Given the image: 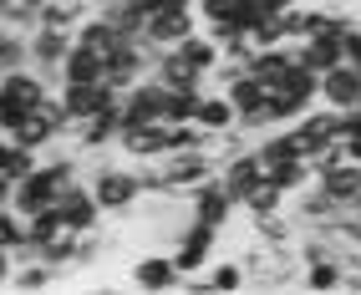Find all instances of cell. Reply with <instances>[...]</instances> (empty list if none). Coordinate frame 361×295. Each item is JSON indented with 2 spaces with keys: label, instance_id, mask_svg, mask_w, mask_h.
<instances>
[{
  "label": "cell",
  "instance_id": "1",
  "mask_svg": "<svg viewBox=\"0 0 361 295\" xmlns=\"http://www.w3.org/2000/svg\"><path fill=\"white\" fill-rule=\"evenodd\" d=\"M239 260H245L250 290H295V285H305V265H300L295 244H270V239L250 234V250Z\"/></svg>",
  "mask_w": 361,
  "mask_h": 295
},
{
  "label": "cell",
  "instance_id": "2",
  "mask_svg": "<svg viewBox=\"0 0 361 295\" xmlns=\"http://www.w3.org/2000/svg\"><path fill=\"white\" fill-rule=\"evenodd\" d=\"M87 183H92V193H97L102 214H133L137 199H142V183H137V174H133V163H107V168H97Z\"/></svg>",
  "mask_w": 361,
  "mask_h": 295
},
{
  "label": "cell",
  "instance_id": "3",
  "mask_svg": "<svg viewBox=\"0 0 361 295\" xmlns=\"http://www.w3.org/2000/svg\"><path fill=\"white\" fill-rule=\"evenodd\" d=\"M158 163H163V174H168V193H173V199H188L204 179L219 174V158L204 153V148H194V153H163Z\"/></svg>",
  "mask_w": 361,
  "mask_h": 295
},
{
  "label": "cell",
  "instance_id": "4",
  "mask_svg": "<svg viewBox=\"0 0 361 295\" xmlns=\"http://www.w3.org/2000/svg\"><path fill=\"white\" fill-rule=\"evenodd\" d=\"M214 255H219V229L204 224V219H188L183 234L173 239V260H178V270H183V275H194V270H209Z\"/></svg>",
  "mask_w": 361,
  "mask_h": 295
},
{
  "label": "cell",
  "instance_id": "5",
  "mask_svg": "<svg viewBox=\"0 0 361 295\" xmlns=\"http://www.w3.org/2000/svg\"><path fill=\"white\" fill-rule=\"evenodd\" d=\"M128 280L137 285V290H153V295H168V290H183V270H178V260H173V250L168 255H137L133 265H128Z\"/></svg>",
  "mask_w": 361,
  "mask_h": 295
},
{
  "label": "cell",
  "instance_id": "6",
  "mask_svg": "<svg viewBox=\"0 0 361 295\" xmlns=\"http://www.w3.org/2000/svg\"><path fill=\"white\" fill-rule=\"evenodd\" d=\"M117 153L133 158V163H148L168 153V122H123L117 133Z\"/></svg>",
  "mask_w": 361,
  "mask_h": 295
},
{
  "label": "cell",
  "instance_id": "7",
  "mask_svg": "<svg viewBox=\"0 0 361 295\" xmlns=\"http://www.w3.org/2000/svg\"><path fill=\"white\" fill-rule=\"evenodd\" d=\"M290 128H295V138H300V153H305V158H316L321 148L341 143V112L321 102V107H310L300 122H290Z\"/></svg>",
  "mask_w": 361,
  "mask_h": 295
},
{
  "label": "cell",
  "instance_id": "8",
  "mask_svg": "<svg viewBox=\"0 0 361 295\" xmlns=\"http://www.w3.org/2000/svg\"><path fill=\"white\" fill-rule=\"evenodd\" d=\"M188 209H194V219H204V224H214V229H229V219H234V193L219 183V174L214 179H204L194 193H188Z\"/></svg>",
  "mask_w": 361,
  "mask_h": 295
},
{
  "label": "cell",
  "instance_id": "9",
  "mask_svg": "<svg viewBox=\"0 0 361 295\" xmlns=\"http://www.w3.org/2000/svg\"><path fill=\"white\" fill-rule=\"evenodd\" d=\"M56 214L66 219V224H77V229L102 224V204H97V193H92V183H87V179L66 183V188L56 193Z\"/></svg>",
  "mask_w": 361,
  "mask_h": 295
},
{
  "label": "cell",
  "instance_id": "10",
  "mask_svg": "<svg viewBox=\"0 0 361 295\" xmlns=\"http://www.w3.org/2000/svg\"><path fill=\"white\" fill-rule=\"evenodd\" d=\"M163 112H168V87L158 77H142L123 97V122H163Z\"/></svg>",
  "mask_w": 361,
  "mask_h": 295
},
{
  "label": "cell",
  "instance_id": "11",
  "mask_svg": "<svg viewBox=\"0 0 361 295\" xmlns=\"http://www.w3.org/2000/svg\"><path fill=\"white\" fill-rule=\"evenodd\" d=\"M290 214H295L300 229H310V224H331V219H341V204H336L321 183H305L300 193H290Z\"/></svg>",
  "mask_w": 361,
  "mask_h": 295
},
{
  "label": "cell",
  "instance_id": "12",
  "mask_svg": "<svg viewBox=\"0 0 361 295\" xmlns=\"http://www.w3.org/2000/svg\"><path fill=\"white\" fill-rule=\"evenodd\" d=\"M199 31V11H153L148 16V26H142V36H148L153 46H178L183 36H194Z\"/></svg>",
  "mask_w": 361,
  "mask_h": 295
},
{
  "label": "cell",
  "instance_id": "13",
  "mask_svg": "<svg viewBox=\"0 0 361 295\" xmlns=\"http://www.w3.org/2000/svg\"><path fill=\"white\" fill-rule=\"evenodd\" d=\"M321 102L336 107V112H346V107H361V71L356 66H331L326 77H321Z\"/></svg>",
  "mask_w": 361,
  "mask_h": 295
},
{
  "label": "cell",
  "instance_id": "14",
  "mask_svg": "<svg viewBox=\"0 0 361 295\" xmlns=\"http://www.w3.org/2000/svg\"><path fill=\"white\" fill-rule=\"evenodd\" d=\"M259 179H264V163H259L255 148H250V153H234V158L219 163V183L234 193V204H245V193H250Z\"/></svg>",
  "mask_w": 361,
  "mask_h": 295
},
{
  "label": "cell",
  "instance_id": "15",
  "mask_svg": "<svg viewBox=\"0 0 361 295\" xmlns=\"http://www.w3.org/2000/svg\"><path fill=\"white\" fill-rule=\"evenodd\" d=\"M46 92H51V87H46V77H41L36 66H20V71H6V77H0V97H6V102H16L20 112L41 107Z\"/></svg>",
  "mask_w": 361,
  "mask_h": 295
},
{
  "label": "cell",
  "instance_id": "16",
  "mask_svg": "<svg viewBox=\"0 0 361 295\" xmlns=\"http://www.w3.org/2000/svg\"><path fill=\"white\" fill-rule=\"evenodd\" d=\"M71 46H77V36H71V31H61V26H36V31H31V66H61Z\"/></svg>",
  "mask_w": 361,
  "mask_h": 295
},
{
  "label": "cell",
  "instance_id": "17",
  "mask_svg": "<svg viewBox=\"0 0 361 295\" xmlns=\"http://www.w3.org/2000/svg\"><path fill=\"white\" fill-rule=\"evenodd\" d=\"M56 128H51V117H46L41 107H31L26 117L11 128V143H20V148H36V153H46V148H56Z\"/></svg>",
  "mask_w": 361,
  "mask_h": 295
},
{
  "label": "cell",
  "instance_id": "18",
  "mask_svg": "<svg viewBox=\"0 0 361 295\" xmlns=\"http://www.w3.org/2000/svg\"><path fill=\"white\" fill-rule=\"evenodd\" d=\"M316 183H321V188H326L341 209H346V204H356V193H361V163H351V158H346V163L326 168V174H316Z\"/></svg>",
  "mask_w": 361,
  "mask_h": 295
},
{
  "label": "cell",
  "instance_id": "19",
  "mask_svg": "<svg viewBox=\"0 0 361 295\" xmlns=\"http://www.w3.org/2000/svg\"><path fill=\"white\" fill-rule=\"evenodd\" d=\"M153 77L163 82V87H194V92H204V77L209 71H199V66H188L173 46H168V52L158 56V66H153Z\"/></svg>",
  "mask_w": 361,
  "mask_h": 295
},
{
  "label": "cell",
  "instance_id": "20",
  "mask_svg": "<svg viewBox=\"0 0 361 295\" xmlns=\"http://www.w3.org/2000/svg\"><path fill=\"white\" fill-rule=\"evenodd\" d=\"M199 128H204V133H229V128H239V107L229 102V92H204V102H199Z\"/></svg>",
  "mask_w": 361,
  "mask_h": 295
},
{
  "label": "cell",
  "instance_id": "21",
  "mask_svg": "<svg viewBox=\"0 0 361 295\" xmlns=\"http://www.w3.org/2000/svg\"><path fill=\"white\" fill-rule=\"evenodd\" d=\"M66 82H107V61L97 52H87V46H71L61 61V87Z\"/></svg>",
  "mask_w": 361,
  "mask_h": 295
},
{
  "label": "cell",
  "instance_id": "22",
  "mask_svg": "<svg viewBox=\"0 0 361 295\" xmlns=\"http://www.w3.org/2000/svg\"><path fill=\"white\" fill-rule=\"evenodd\" d=\"M295 56H300L310 71H321V77H326L331 66H341V41H336V36H310V41H295Z\"/></svg>",
  "mask_w": 361,
  "mask_h": 295
},
{
  "label": "cell",
  "instance_id": "23",
  "mask_svg": "<svg viewBox=\"0 0 361 295\" xmlns=\"http://www.w3.org/2000/svg\"><path fill=\"white\" fill-rule=\"evenodd\" d=\"M285 204H290V193H285L275 179H259V183L245 193V204H239V209L255 219V214H275V209H285Z\"/></svg>",
  "mask_w": 361,
  "mask_h": 295
},
{
  "label": "cell",
  "instance_id": "24",
  "mask_svg": "<svg viewBox=\"0 0 361 295\" xmlns=\"http://www.w3.org/2000/svg\"><path fill=\"white\" fill-rule=\"evenodd\" d=\"M20 66H31V31H0V77L6 71H20Z\"/></svg>",
  "mask_w": 361,
  "mask_h": 295
},
{
  "label": "cell",
  "instance_id": "25",
  "mask_svg": "<svg viewBox=\"0 0 361 295\" xmlns=\"http://www.w3.org/2000/svg\"><path fill=\"white\" fill-rule=\"evenodd\" d=\"M250 285V275H245V260H214L209 265V290L214 295H234V290H245Z\"/></svg>",
  "mask_w": 361,
  "mask_h": 295
},
{
  "label": "cell",
  "instance_id": "26",
  "mask_svg": "<svg viewBox=\"0 0 361 295\" xmlns=\"http://www.w3.org/2000/svg\"><path fill=\"white\" fill-rule=\"evenodd\" d=\"M264 179H275L285 193H300L305 183H316V168H310V158H285V163H275Z\"/></svg>",
  "mask_w": 361,
  "mask_h": 295
},
{
  "label": "cell",
  "instance_id": "27",
  "mask_svg": "<svg viewBox=\"0 0 361 295\" xmlns=\"http://www.w3.org/2000/svg\"><path fill=\"white\" fill-rule=\"evenodd\" d=\"M11 285H16V290H51V285H56V265H46V260L36 255V260H26V265H16Z\"/></svg>",
  "mask_w": 361,
  "mask_h": 295
},
{
  "label": "cell",
  "instance_id": "28",
  "mask_svg": "<svg viewBox=\"0 0 361 295\" xmlns=\"http://www.w3.org/2000/svg\"><path fill=\"white\" fill-rule=\"evenodd\" d=\"M341 280H346L341 260H316V265H305V290H316V295L341 290Z\"/></svg>",
  "mask_w": 361,
  "mask_h": 295
},
{
  "label": "cell",
  "instance_id": "29",
  "mask_svg": "<svg viewBox=\"0 0 361 295\" xmlns=\"http://www.w3.org/2000/svg\"><path fill=\"white\" fill-rule=\"evenodd\" d=\"M224 92H229V102H234L239 112H250V107H259L264 97H270V92H264V82L255 77V71H245V77H234V82H229Z\"/></svg>",
  "mask_w": 361,
  "mask_h": 295
},
{
  "label": "cell",
  "instance_id": "30",
  "mask_svg": "<svg viewBox=\"0 0 361 295\" xmlns=\"http://www.w3.org/2000/svg\"><path fill=\"white\" fill-rule=\"evenodd\" d=\"M341 61L361 71V26H351V31L341 36Z\"/></svg>",
  "mask_w": 361,
  "mask_h": 295
},
{
  "label": "cell",
  "instance_id": "31",
  "mask_svg": "<svg viewBox=\"0 0 361 295\" xmlns=\"http://www.w3.org/2000/svg\"><path fill=\"white\" fill-rule=\"evenodd\" d=\"M199 20H219V16H234V0H194Z\"/></svg>",
  "mask_w": 361,
  "mask_h": 295
},
{
  "label": "cell",
  "instance_id": "32",
  "mask_svg": "<svg viewBox=\"0 0 361 295\" xmlns=\"http://www.w3.org/2000/svg\"><path fill=\"white\" fill-rule=\"evenodd\" d=\"M0 209H16V183L0 174Z\"/></svg>",
  "mask_w": 361,
  "mask_h": 295
},
{
  "label": "cell",
  "instance_id": "33",
  "mask_svg": "<svg viewBox=\"0 0 361 295\" xmlns=\"http://www.w3.org/2000/svg\"><path fill=\"white\" fill-rule=\"evenodd\" d=\"M11 275H16V255L0 250V285H11Z\"/></svg>",
  "mask_w": 361,
  "mask_h": 295
},
{
  "label": "cell",
  "instance_id": "34",
  "mask_svg": "<svg viewBox=\"0 0 361 295\" xmlns=\"http://www.w3.org/2000/svg\"><path fill=\"white\" fill-rule=\"evenodd\" d=\"M133 6H137L142 16H153V11H158V0H133Z\"/></svg>",
  "mask_w": 361,
  "mask_h": 295
},
{
  "label": "cell",
  "instance_id": "35",
  "mask_svg": "<svg viewBox=\"0 0 361 295\" xmlns=\"http://www.w3.org/2000/svg\"><path fill=\"white\" fill-rule=\"evenodd\" d=\"M6 153H11V138L0 133V168H6Z\"/></svg>",
  "mask_w": 361,
  "mask_h": 295
},
{
  "label": "cell",
  "instance_id": "36",
  "mask_svg": "<svg viewBox=\"0 0 361 295\" xmlns=\"http://www.w3.org/2000/svg\"><path fill=\"white\" fill-rule=\"evenodd\" d=\"M102 6H112V0H97V11H102Z\"/></svg>",
  "mask_w": 361,
  "mask_h": 295
},
{
  "label": "cell",
  "instance_id": "37",
  "mask_svg": "<svg viewBox=\"0 0 361 295\" xmlns=\"http://www.w3.org/2000/svg\"><path fill=\"white\" fill-rule=\"evenodd\" d=\"M356 209H361V193H356Z\"/></svg>",
  "mask_w": 361,
  "mask_h": 295
}]
</instances>
